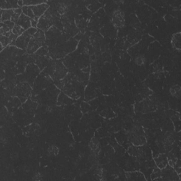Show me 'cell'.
<instances>
[{"label": "cell", "instance_id": "obj_1", "mask_svg": "<svg viewBox=\"0 0 181 181\" xmlns=\"http://www.w3.org/2000/svg\"><path fill=\"white\" fill-rule=\"evenodd\" d=\"M110 19L112 25L116 28H123L124 25V14L120 8L113 11Z\"/></svg>", "mask_w": 181, "mask_h": 181}, {"label": "cell", "instance_id": "obj_2", "mask_svg": "<svg viewBox=\"0 0 181 181\" xmlns=\"http://www.w3.org/2000/svg\"><path fill=\"white\" fill-rule=\"evenodd\" d=\"M49 6L45 3H42V4L36 5V6H31V8H32L33 12L35 15V17H38V18H41L42 16H43L45 13L47 11V9Z\"/></svg>", "mask_w": 181, "mask_h": 181}, {"label": "cell", "instance_id": "obj_3", "mask_svg": "<svg viewBox=\"0 0 181 181\" xmlns=\"http://www.w3.org/2000/svg\"><path fill=\"white\" fill-rule=\"evenodd\" d=\"M17 24L19 25L20 26H21L24 30H28V28H30L31 26V19L29 17L25 15L24 14H22L19 17V19Z\"/></svg>", "mask_w": 181, "mask_h": 181}, {"label": "cell", "instance_id": "obj_4", "mask_svg": "<svg viewBox=\"0 0 181 181\" xmlns=\"http://www.w3.org/2000/svg\"><path fill=\"white\" fill-rule=\"evenodd\" d=\"M89 148L91 152V156L97 158L100 152V144L96 138H93L89 142Z\"/></svg>", "mask_w": 181, "mask_h": 181}, {"label": "cell", "instance_id": "obj_5", "mask_svg": "<svg viewBox=\"0 0 181 181\" xmlns=\"http://www.w3.org/2000/svg\"><path fill=\"white\" fill-rule=\"evenodd\" d=\"M155 162L156 163L158 168L161 170L166 168L168 165V159H167L166 156L164 154H160L158 155V157L155 158Z\"/></svg>", "mask_w": 181, "mask_h": 181}, {"label": "cell", "instance_id": "obj_6", "mask_svg": "<svg viewBox=\"0 0 181 181\" xmlns=\"http://www.w3.org/2000/svg\"><path fill=\"white\" fill-rule=\"evenodd\" d=\"M67 70L62 64H58L56 66L55 71L54 72V77L56 79H60L66 75Z\"/></svg>", "mask_w": 181, "mask_h": 181}, {"label": "cell", "instance_id": "obj_7", "mask_svg": "<svg viewBox=\"0 0 181 181\" xmlns=\"http://www.w3.org/2000/svg\"><path fill=\"white\" fill-rule=\"evenodd\" d=\"M173 142V134H171V133H167V134H166L163 140L161 141V144H162V145L165 149H168L169 147H171Z\"/></svg>", "mask_w": 181, "mask_h": 181}, {"label": "cell", "instance_id": "obj_8", "mask_svg": "<svg viewBox=\"0 0 181 181\" xmlns=\"http://www.w3.org/2000/svg\"><path fill=\"white\" fill-rule=\"evenodd\" d=\"M125 176L128 180H145L143 174L139 172L126 173Z\"/></svg>", "mask_w": 181, "mask_h": 181}, {"label": "cell", "instance_id": "obj_9", "mask_svg": "<svg viewBox=\"0 0 181 181\" xmlns=\"http://www.w3.org/2000/svg\"><path fill=\"white\" fill-rule=\"evenodd\" d=\"M14 14V9H5L1 11V17H2V22L11 21V16Z\"/></svg>", "mask_w": 181, "mask_h": 181}, {"label": "cell", "instance_id": "obj_10", "mask_svg": "<svg viewBox=\"0 0 181 181\" xmlns=\"http://www.w3.org/2000/svg\"><path fill=\"white\" fill-rule=\"evenodd\" d=\"M172 45L173 47L176 49H180V33H178L177 34L173 36L172 38Z\"/></svg>", "mask_w": 181, "mask_h": 181}, {"label": "cell", "instance_id": "obj_11", "mask_svg": "<svg viewBox=\"0 0 181 181\" xmlns=\"http://www.w3.org/2000/svg\"><path fill=\"white\" fill-rule=\"evenodd\" d=\"M170 93L171 94L174 96V97L177 98H180V87L178 85H175V86H172L170 89Z\"/></svg>", "mask_w": 181, "mask_h": 181}, {"label": "cell", "instance_id": "obj_12", "mask_svg": "<svg viewBox=\"0 0 181 181\" xmlns=\"http://www.w3.org/2000/svg\"><path fill=\"white\" fill-rule=\"evenodd\" d=\"M22 12L31 19H34V18H35V15H34L32 8H31L30 7L24 6V7H22Z\"/></svg>", "mask_w": 181, "mask_h": 181}, {"label": "cell", "instance_id": "obj_13", "mask_svg": "<svg viewBox=\"0 0 181 181\" xmlns=\"http://www.w3.org/2000/svg\"><path fill=\"white\" fill-rule=\"evenodd\" d=\"M68 9V4L66 2H59L58 4V11L60 14H64Z\"/></svg>", "mask_w": 181, "mask_h": 181}, {"label": "cell", "instance_id": "obj_14", "mask_svg": "<svg viewBox=\"0 0 181 181\" xmlns=\"http://www.w3.org/2000/svg\"><path fill=\"white\" fill-rule=\"evenodd\" d=\"M24 31L25 30L21 26H20V25L18 24H16L15 25H14V27L13 28L11 32H12L15 36L19 37L20 36H21L22 34L24 33Z\"/></svg>", "mask_w": 181, "mask_h": 181}, {"label": "cell", "instance_id": "obj_15", "mask_svg": "<svg viewBox=\"0 0 181 181\" xmlns=\"http://www.w3.org/2000/svg\"><path fill=\"white\" fill-rule=\"evenodd\" d=\"M47 153L50 156H57L59 154L58 147L55 145L50 146L47 149Z\"/></svg>", "mask_w": 181, "mask_h": 181}, {"label": "cell", "instance_id": "obj_16", "mask_svg": "<svg viewBox=\"0 0 181 181\" xmlns=\"http://www.w3.org/2000/svg\"><path fill=\"white\" fill-rule=\"evenodd\" d=\"M135 63L137 64V65H140V66L146 63L145 57H144V55H138L135 59Z\"/></svg>", "mask_w": 181, "mask_h": 181}, {"label": "cell", "instance_id": "obj_17", "mask_svg": "<svg viewBox=\"0 0 181 181\" xmlns=\"http://www.w3.org/2000/svg\"><path fill=\"white\" fill-rule=\"evenodd\" d=\"M41 179H42V175L41 173H36L33 177V180H41Z\"/></svg>", "mask_w": 181, "mask_h": 181}, {"label": "cell", "instance_id": "obj_18", "mask_svg": "<svg viewBox=\"0 0 181 181\" xmlns=\"http://www.w3.org/2000/svg\"><path fill=\"white\" fill-rule=\"evenodd\" d=\"M11 158H12V159L15 160V159H16L17 158H18V154H17L16 153H15V152L11 153Z\"/></svg>", "mask_w": 181, "mask_h": 181}]
</instances>
